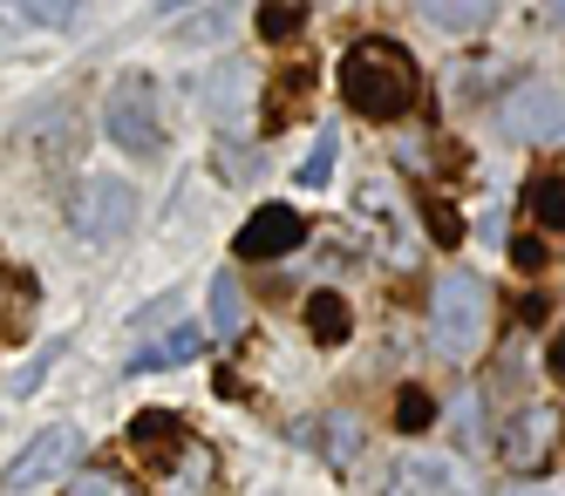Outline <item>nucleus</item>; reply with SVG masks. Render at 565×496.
Listing matches in <instances>:
<instances>
[{
	"label": "nucleus",
	"instance_id": "obj_2",
	"mask_svg": "<svg viewBox=\"0 0 565 496\" xmlns=\"http://www.w3.org/2000/svg\"><path fill=\"white\" fill-rule=\"evenodd\" d=\"M429 341L443 360H477V347L491 341V293L477 272H443L429 293Z\"/></svg>",
	"mask_w": 565,
	"mask_h": 496
},
{
	"label": "nucleus",
	"instance_id": "obj_16",
	"mask_svg": "<svg viewBox=\"0 0 565 496\" xmlns=\"http://www.w3.org/2000/svg\"><path fill=\"white\" fill-rule=\"evenodd\" d=\"M232 28V8H205V14H191V21H171L164 34L178 41V48H198V41H225Z\"/></svg>",
	"mask_w": 565,
	"mask_h": 496
},
{
	"label": "nucleus",
	"instance_id": "obj_7",
	"mask_svg": "<svg viewBox=\"0 0 565 496\" xmlns=\"http://www.w3.org/2000/svg\"><path fill=\"white\" fill-rule=\"evenodd\" d=\"M300 245H307V218L294 212V204H259V212L238 225L232 252L238 259H287V252H300Z\"/></svg>",
	"mask_w": 565,
	"mask_h": 496
},
{
	"label": "nucleus",
	"instance_id": "obj_24",
	"mask_svg": "<svg viewBox=\"0 0 565 496\" xmlns=\"http://www.w3.org/2000/svg\"><path fill=\"white\" fill-rule=\"evenodd\" d=\"M511 259H518L524 272H539V266H545V245H539V238H518V245H511Z\"/></svg>",
	"mask_w": 565,
	"mask_h": 496
},
{
	"label": "nucleus",
	"instance_id": "obj_10",
	"mask_svg": "<svg viewBox=\"0 0 565 496\" xmlns=\"http://www.w3.org/2000/svg\"><path fill=\"white\" fill-rule=\"evenodd\" d=\"M198 354H205V334H198V326H178V334L150 341L130 367H137V375H157V367H184V360H198Z\"/></svg>",
	"mask_w": 565,
	"mask_h": 496
},
{
	"label": "nucleus",
	"instance_id": "obj_17",
	"mask_svg": "<svg viewBox=\"0 0 565 496\" xmlns=\"http://www.w3.org/2000/svg\"><path fill=\"white\" fill-rule=\"evenodd\" d=\"M334 157H341V137H334V130H320V137H313V150H307V163H300V184H307V191H320V184L334 177Z\"/></svg>",
	"mask_w": 565,
	"mask_h": 496
},
{
	"label": "nucleus",
	"instance_id": "obj_11",
	"mask_svg": "<svg viewBox=\"0 0 565 496\" xmlns=\"http://www.w3.org/2000/svg\"><path fill=\"white\" fill-rule=\"evenodd\" d=\"M130 442L143 449V456H171V449L184 442V416H171V408H143V416L130 422Z\"/></svg>",
	"mask_w": 565,
	"mask_h": 496
},
{
	"label": "nucleus",
	"instance_id": "obj_3",
	"mask_svg": "<svg viewBox=\"0 0 565 496\" xmlns=\"http://www.w3.org/2000/svg\"><path fill=\"white\" fill-rule=\"evenodd\" d=\"M103 130L116 150H130V157H157L164 150V109H157V89H150V75H124L109 89L103 103Z\"/></svg>",
	"mask_w": 565,
	"mask_h": 496
},
{
	"label": "nucleus",
	"instance_id": "obj_25",
	"mask_svg": "<svg viewBox=\"0 0 565 496\" xmlns=\"http://www.w3.org/2000/svg\"><path fill=\"white\" fill-rule=\"evenodd\" d=\"M545 360H552V375L565 381V326H558V341H552V354H545Z\"/></svg>",
	"mask_w": 565,
	"mask_h": 496
},
{
	"label": "nucleus",
	"instance_id": "obj_1",
	"mask_svg": "<svg viewBox=\"0 0 565 496\" xmlns=\"http://www.w3.org/2000/svg\"><path fill=\"white\" fill-rule=\"evenodd\" d=\"M416 89H423V75L409 48H395V41H354L341 55V103L375 122H402L416 109Z\"/></svg>",
	"mask_w": 565,
	"mask_h": 496
},
{
	"label": "nucleus",
	"instance_id": "obj_8",
	"mask_svg": "<svg viewBox=\"0 0 565 496\" xmlns=\"http://www.w3.org/2000/svg\"><path fill=\"white\" fill-rule=\"evenodd\" d=\"M388 483H395L388 496H470V483L450 456H409V463H395Z\"/></svg>",
	"mask_w": 565,
	"mask_h": 496
},
{
	"label": "nucleus",
	"instance_id": "obj_6",
	"mask_svg": "<svg viewBox=\"0 0 565 496\" xmlns=\"http://www.w3.org/2000/svg\"><path fill=\"white\" fill-rule=\"evenodd\" d=\"M75 463H83V429H42L21 456L0 470V489H34V483H55V476H68Z\"/></svg>",
	"mask_w": 565,
	"mask_h": 496
},
{
	"label": "nucleus",
	"instance_id": "obj_22",
	"mask_svg": "<svg viewBox=\"0 0 565 496\" xmlns=\"http://www.w3.org/2000/svg\"><path fill=\"white\" fill-rule=\"evenodd\" d=\"M328 435H334V463H354V456H361V422H354V416H334Z\"/></svg>",
	"mask_w": 565,
	"mask_h": 496
},
{
	"label": "nucleus",
	"instance_id": "obj_4",
	"mask_svg": "<svg viewBox=\"0 0 565 496\" xmlns=\"http://www.w3.org/2000/svg\"><path fill=\"white\" fill-rule=\"evenodd\" d=\"M137 212H143V204H137V184H124V177H83V191H75V204H68L75 231H83L89 245L130 238Z\"/></svg>",
	"mask_w": 565,
	"mask_h": 496
},
{
	"label": "nucleus",
	"instance_id": "obj_18",
	"mask_svg": "<svg viewBox=\"0 0 565 496\" xmlns=\"http://www.w3.org/2000/svg\"><path fill=\"white\" fill-rule=\"evenodd\" d=\"M429 416H436V401H429L423 388H402V401H395V429L416 435V429H429Z\"/></svg>",
	"mask_w": 565,
	"mask_h": 496
},
{
	"label": "nucleus",
	"instance_id": "obj_13",
	"mask_svg": "<svg viewBox=\"0 0 565 496\" xmlns=\"http://www.w3.org/2000/svg\"><path fill=\"white\" fill-rule=\"evenodd\" d=\"M205 306H212V334H218V341L246 334V293H238V279H232V272H218V279H212Z\"/></svg>",
	"mask_w": 565,
	"mask_h": 496
},
{
	"label": "nucleus",
	"instance_id": "obj_15",
	"mask_svg": "<svg viewBox=\"0 0 565 496\" xmlns=\"http://www.w3.org/2000/svg\"><path fill=\"white\" fill-rule=\"evenodd\" d=\"M524 212L539 218V231H565V177H532Z\"/></svg>",
	"mask_w": 565,
	"mask_h": 496
},
{
	"label": "nucleus",
	"instance_id": "obj_26",
	"mask_svg": "<svg viewBox=\"0 0 565 496\" xmlns=\"http://www.w3.org/2000/svg\"><path fill=\"white\" fill-rule=\"evenodd\" d=\"M552 21H558V28H565V8H552Z\"/></svg>",
	"mask_w": 565,
	"mask_h": 496
},
{
	"label": "nucleus",
	"instance_id": "obj_23",
	"mask_svg": "<svg viewBox=\"0 0 565 496\" xmlns=\"http://www.w3.org/2000/svg\"><path fill=\"white\" fill-rule=\"evenodd\" d=\"M429 231H436V245H457V238H463L457 212H443V204H436V212H429Z\"/></svg>",
	"mask_w": 565,
	"mask_h": 496
},
{
	"label": "nucleus",
	"instance_id": "obj_19",
	"mask_svg": "<svg viewBox=\"0 0 565 496\" xmlns=\"http://www.w3.org/2000/svg\"><path fill=\"white\" fill-rule=\"evenodd\" d=\"M62 347H68V341H62V334H55V341H49V347H42V354H34V360H28V367H21V375H14V381H8V388H14V395H34V388H42V375H49V367H55V360H62Z\"/></svg>",
	"mask_w": 565,
	"mask_h": 496
},
{
	"label": "nucleus",
	"instance_id": "obj_12",
	"mask_svg": "<svg viewBox=\"0 0 565 496\" xmlns=\"http://www.w3.org/2000/svg\"><path fill=\"white\" fill-rule=\"evenodd\" d=\"M307 334H313L320 347H341V341L354 334L348 300H341V293H313V300H307Z\"/></svg>",
	"mask_w": 565,
	"mask_h": 496
},
{
	"label": "nucleus",
	"instance_id": "obj_21",
	"mask_svg": "<svg viewBox=\"0 0 565 496\" xmlns=\"http://www.w3.org/2000/svg\"><path fill=\"white\" fill-rule=\"evenodd\" d=\"M68 496H137L124 476H109V470H89V476H75L68 483Z\"/></svg>",
	"mask_w": 565,
	"mask_h": 496
},
{
	"label": "nucleus",
	"instance_id": "obj_20",
	"mask_svg": "<svg viewBox=\"0 0 565 496\" xmlns=\"http://www.w3.org/2000/svg\"><path fill=\"white\" fill-rule=\"evenodd\" d=\"M307 28V8H259V34L266 41H294Z\"/></svg>",
	"mask_w": 565,
	"mask_h": 496
},
{
	"label": "nucleus",
	"instance_id": "obj_9",
	"mask_svg": "<svg viewBox=\"0 0 565 496\" xmlns=\"http://www.w3.org/2000/svg\"><path fill=\"white\" fill-rule=\"evenodd\" d=\"M423 21L436 34H477V28L498 21V8H491V0H423Z\"/></svg>",
	"mask_w": 565,
	"mask_h": 496
},
{
	"label": "nucleus",
	"instance_id": "obj_14",
	"mask_svg": "<svg viewBox=\"0 0 565 496\" xmlns=\"http://www.w3.org/2000/svg\"><path fill=\"white\" fill-rule=\"evenodd\" d=\"M246 89H253V75L238 68V62H225V68L212 75V89H205L212 116H218V122H238V109H246Z\"/></svg>",
	"mask_w": 565,
	"mask_h": 496
},
{
	"label": "nucleus",
	"instance_id": "obj_5",
	"mask_svg": "<svg viewBox=\"0 0 565 496\" xmlns=\"http://www.w3.org/2000/svg\"><path fill=\"white\" fill-rule=\"evenodd\" d=\"M498 130L511 143H532V150L565 143V89H558V82H524V89H511Z\"/></svg>",
	"mask_w": 565,
	"mask_h": 496
}]
</instances>
